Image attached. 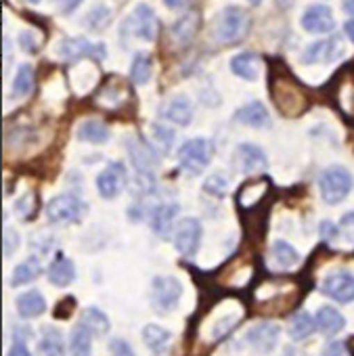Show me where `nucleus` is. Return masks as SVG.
<instances>
[{"mask_svg": "<svg viewBox=\"0 0 354 356\" xmlns=\"http://www.w3.org/2000/svg\"><path fill=\"white\" fill-rule=\"evenodd\" d=\"M268 90L275 107L285 118H298L308 109V92L281 61H271Z\"/></svg>", "mask_w": 354, "mask_h": 356, "instance_id": "f257e3e1", "label": "nucleus"}, {"mask_svg": "<svg viewBox=\"0 0 354 356\" xmlns=\"http://www.w3.org/2000/svg\"><path fill=\"white\" fill-rule=\"evenodd\" d=\"M352 185H354V181H352L350 170L339 163L327 165L319 176V193H321L323 202L329 206L344 202L348 197V193L352 191Z\"/></svg>", "mask_w": 354, "mask_h": 356, "instance_id": "f03ea898", "label": "nucleus"}, {"mask_svg": "<svg viewBox=\"0 0 354 356\" xmlns=\"http://www.w3.org/2000/svg\"><path fill=\"white\" fill-rule=\"evenodd\" d=\"M183 298V283L172 275H157L151 281L149 304L157 314L172 312Z\"/></svg>", "mask_w": 354, "mask_h": 356, "instance_id": "7ed1b4c3", "label": "nucleus"}, {"mask_svg": "<svg viewBox=\"0 0 354 356\" xmlns=\"http://www.w3.org/2000/svg\"><path fill=\"white\" fill-rule=\"evenodd\" d=\"M246 34V15L239 7H227L212 22V38L220 44H233Z\"/></svg>", "mask_w": 354, "mask_h": 356, "instance_id": "20e7f679", "label": "nucleus"}, {"mask_svg": "<svg viewBox=\"0 0 354 356\" xmlns=\"http://www.w3.org/2000/svg\"><path fill=\"white\" fill-rule=\"evenodd\" d=\"M128 157L134 165V170L138 172V176H149L153 178V170L159 165V155L155 153V149L145 140V136L140 134H126L124 138Z\"/></svg>", "mask_w": 354, "mask_h": 356, "instance_id": "39448f33", "label": "nucleus"}, {"mask_svg": "<svg viewBox=\"0 0 354 356\" xmlns=\"http://www.w3.org/2000/svg\"><path fill=\"white\" fill-rule=\"evenodd\" d=\"M86 212V204L72 193L57 195L47 204L45 216L51 225H72L78 222Z\"/></svg>", "mask_w": 354, "mask_h": 356, "instance_id": "423d86ee", "label": "nucleus"}, {"mask_svg": "<svg viewBox=\"0 0 354 356\" xmlns=\"http://www.w3.org/2000/svg\"><path fill=\"white\" fill-rule=\"evenodd\" d=\"M212 161V145L206 138H191L179 149V165L189 174H202Z\"/></svg>", "mask_w": 354, "mask_h": 356, "instance_id": "0eeeda50", "label": "nucleus"}, {"mask_svg": "<svg viewBox=\"0 0 354 356\" xmlns=\"http://www.w3.org/2000/svg\"><path fill=\"white\" fill-rule=\"evenodd\" d=\"M202 235H204V229H202V222L198 218H183L176 227V233H174V248L181 256L185 258H193L200 250V243H202Z\"/></svg>", "mask_w": 354, "mask_h": 356, "instance_id": "6e6552de", "label": "nucleus"}, {"mask_svg": "<svg viewBox=\"0 0 354 356\" xmlns=\"http://www.w3.org/2000/svg\"><path fill=\"white\" fill-rule=\"evenodd\" d=\"M321 291L339 304L354 302V273L346 270V268L329 273L325 277V281L321 283Z\"/></svg>", "mask_w": 354, "mask_h": 356, "instance_id": "1a4fd4ad", "label": "nucleus"}, {"mask_svg": "<svg viewBox=\"0 0 354 356\" xmlns=\"http://www.w3.org/2000/svg\"><path fill=\"white\" fill-rule=\"evenodd\" d=\"M59 57L63 61H80V59H86V57H92V59L103 61L107 57V49L101 42L92 44V42H88L82 36H74V38H63L61 40V44H59Z\"/></svg>", "mask_w": 354, "mask_h": 356, "instance_id": "9d476101", "label": "nucleus"}, {"mask_svg": "<svg viewBox=\"0 0 354 356\" xmlns=\"http://www.w3.org/2000/svg\"><path fill=\"white\" fill-rule=\"evenodd\" d=\"M233 165L250 176V174H260L266 170L268 165V159H266V153L258 147V145H252V143H239L233 151Z\"/></svg>", "mask_w": 354, "mask_h": 356, "instance_id": "9b49d317", "label": "nucleus"}, {"mask_svg": "<svg viewBox=\"0 0 354 356\" xmlns=\"http://www.w3.org/2000/svg\"><path fill=\"white\" fill-rule=\"evenodd\" d=\"M124 30H128L130 36H134L138 40L151 42L155 38V34H157V17H155L153 9L147 7V5H138L132 11V15L126 19Z\"/></svg>", "mask_w": 354, "mask_h": 356, "instance_id": "f8f14e48", "label": "nucleus"}, {"mask_svg": "<svg viewBox=\"0 0 354 356\" xmlns=\"http://www.w3.org/2000/svg\"><path fill=\"white\" fill-rule=\"evenodd\" d=\"M279 335H281V327L277 323H258L254 327H250L243 335L246 343L256 350L258 354H271L279 341Z\"/></svg>", "mask_w": 354, "mask_h": 356, "instance_id": "ddd939ff", "label": "nucleus"}, {"mask_svg": "<svg viewBox=\"0 0 354 356\" xmlns=\"http://www.w3.org/2000/svg\"><path fill=\"white\" fill-rule=\"evenodd\" d=\"M126 187V170L122 163L113 161L109 163L99 176H97V191L103 200L118 197Z\"/></svg>", "mask_w": 354, "mask_h": 356, "instance_id": "4468645a", "label": "nucleus"}, {"mask_svg": "<svg viewBox=\"0 0 354 356\" xmlns=\"http://www.w3.org/2000/svg\"><path fill=\"white\" fill-rule=\"evenodd\" d=\"M302 28L310 34H329L335 28V17L327 5H312L302 15Z\"/></svg>", "mask_w": 354, "mask_h": 356, "instance_id": "2eb2a0df", "label": "nucleus"}, {"mask_svg": "<svg viewBox=\"0 0 354 356\" xmlns=\"http://www.w3.org/2000/svg\"><path fill=\"white\" fill-rule=\"evenodd\" d=\"M344 55V47L339 38H329V40H319L312 42L304 53H302V63L312 65V63H331L337 57Z\"/></svg>", "mask_w": 354, "mask_h": 356, "instance_id": "dca6fc26", "label": "nucleus"}, {"mask_svg": "<svg viewBox=\"0 0 354 356\" xmlns=\"http://www.w3.org/2000/svg\"><path fill=\"white\" fill-rule=\"evenodd\" d=\"M193 103L187 95H174L161 109V115L172 122V124H179V126H187L193 120Z\"/></svg>", "mask_w": 354, "mask_h": 356, "instance_id": "f3484780", "label": "nucleus"}, {"mask_svg": "<svg viewBox=\"0 0 354 356\" xmlns=\"http://www.w3.org/2000/svg\"><path fill=\"white\" fill-rule=\"evenodd\" d=\"M176 214H179V204H174V202H163V204L153 206L149 212V225L153 233L159 237H168Z\"/></svg>", "mask_w": 354, "mask_h": 356, "instance_id": "a211bd4d", "label": "nucleus"}, {"mask_svg": "<svg viewBox=\"0 0 354 356\" xmlns=\"http://www.w3.org/2000/svg\"><path fill=\"white\" fill-rule=\"evenodd\" d=\"M233 122L237 124H246L252 128H268L271 126V115L266 111V107L260 101H252L243 107H239L233 115Z\"/></svg>", "mask_w": 354, "mask_h": 356, "instance_id": "6ab92c4d", "label": "nucleus"}, {"mask_svg": "<svg viewBox=\"0 0 354 356\" xmlns=\"http://www.w3.org/2000/svg\"><path fill=\"white\" fill-rule=\"evenodd\" d=\"M231 72L235 76H239L241 80H250L254 82L258 76H260V57L256 53H250V51H243L239 55H235L229 63Z\"/></svg>", "mask_w": 354, "mask_h": 356, "instance_id": "aec40b11", "label": "nucleus"}, {"mask_svg": "<svg viewBox=\"0 0 354 356\" xmlns=\"http://www.w3.org/2000/svg\"><path fill=\"white\" fill-rule=\"evenodd\" d=\"M15 306H17V314L22 318H36V316L45 314L47 300L38 289H32V291H26V293L17 296Z\"/></svg>", "mask_w": 354, "mask_h": 356, "instance_id": "412c9836", "label": "nucleus"}, {"mask_svg": "<svg viewBox=\"0 0 354 356\" xmlns=\"http://www.w3.org/2000/svg\"><path fill=\"white\" fill-rule=\"evenodd\" d=\"M49 281L55 287H70L76 279V266L70 258L65 256H57V260L51 262L49 266Z\"/></svg>", "mask_w": 354, "mask_h": 356, "instance_id": "4be33fe9", "label": "nucleus"}, {"mask_svg": "<svg viewBox=\"0 0 354 356\" xmlns=\"http://www.w3.org/2000/svg\"><path fill=\"white\" fill-rule=\"evenodd\" d=\"M314 323H316V329L321 333H325V335H337L346 327V318L333 306L319 308L316 310V316H314Z\"/></svg>", "mask_w": 354, "mask_h": 356, "instance_id": "5701e85b", "label": "nucleus"}, {"mask_svg": "<svg viewBox=\"0 0 354 356\" xmlns=\"http://www.w3.org/2000/svg\"><path fill=\"white\" fill-rule=\"evenodd\" d=\"M170 339H172V333H170L168 329L159 327V325L149 323V325L143 327V341H145V346H147L153 354H157V356L163 354V352L168 350Z\"/></svg>", "mask_w": 354, "mask_h": 356, "instance_id": "b1692460", "label": "nucleus"}, {"mask_svg": "<svg viewBox=\"0 0 354 356\" xmlns=\"http://www.w3.org/2000/svg\"><path fill=\"white\" fill-rule=\"evenodd\" d=\"M250 220H243L246 233L252 241H262V237L266 235V220H268V210H264V202L250 208Z\"/></svg>", "mask_w": 354, "mask_h": 356, "instance_id": "393cba45", "label": "nucleus"}, {"mask_svg": "<svg viewBox=\"0 0 354 356\" xmlns=\"http://www.w3.org/2000/svg\"><path fill=\"white\" fill-rule=\"evenodd\" d=\"M78 325L84 327L92 335H105L109 331V327H111L107 314L103 310L95 308V306H88V308L82 310V316H80V323Z\"/></svg>", "mask_w": 354, "mask_h": 356, "instance_id": "a878e982", "label": "nucleus"}, {"mask_svg": "<svg viewBox=\"0 0 354 356\" xmlns=\"http://www.w3.org/2000/svg\"><path fill=\"white\" fill-rule=\"evenodd\" d=\"M40 356H65V339L57 327H45L42 339L38 343Z\"/></svg>", "mask_w": 354, "mask_h": 356, "instance_id": "bb28decb", "label": "nucleus"}, {"mask_svg": "<svg viewBox=\"0 0 354 356\" xmlns=\"http://www.w3.org/2000/svg\"><path fill=\"white\" fill-rule=\"evenodd\" d=\"M271 258H273L275 266L281 268V270H289V268H293V266L300 262V254L293 250L291 243H287V241H283V239H277V241L273 243V248H271Z\"/></svg>", "mask_w": 354, "mask_h": 356, "instance_id": "cd10ccee", "label": "nucleus"}, {"mask_svg": "<svg viewBox=\"0 0 354 356\" xmlns=\"http://www.w3.org/2000/svg\"><path fill=\"white\" fill-rule=\"evenodd\" d=\"M76 136H78V140L101 145V143H107L109 140V128L103 122H99V120H84L78 126Z\"/></svg>", "mask_w": 354, "mask_h": 356, "instance_id": "c85d7f7f", "label": "nucleus"}, {"mask_svg": "<svg viewBox=\"0 0 354 356\" xmlns=\"http://www.w3.org/2000/svg\"><path fill=\"white\" fill-rule=\"evenodd\" d=\"M40 273H42V264H40V260L36 256H32V258H28V260H24L22 264L15 266L13 277H11V287H22V285L38 279Z\"/></svg>", "mask_w": 354, "mask_h": 356, "instance_id": "c756f323", "label": "nucleus"}, {"mask_svg": "<svg viewBox=\"0 0 354 356\" xmlns=\"http://www.w3.org/2000/svg\"><path fill=\"white\" fill-rule=\"evenodd\" d=\"M153 76V59L149 53H136L130 65V80L136 86H145Z\"/></svg>", "mask_w": 354, "mask_h": 356, "instance_id": "7c9ffc66", "label": "nucleus"}, {"mask_svg": "<svg viewBox=\"0 0 354 356\" xmlns=\"http://www.w3.org/2000/svg\"><path fill=\"white\" fill-rule=\"evenodd\" d=\"M314 329H316V323H314V318H312L306 310H298V312L291 316L289 327H287L291 339H296V341H302V339L310 337V335L314 333Z\"/></svg>", "mask_w": 354, "mask_h": 356, "instance_id": "2f4dec72", "label": "nucleus"}, {"mask_svg": "<svg viewBox=\"0 0 354 356\" xmlns=\"http://www.w3.org/2000/svg\"><path fill=\"white\" fill-rule=\"evenodd\" d=\"M198 15L195 13H187L183 19H179V22H174V26H172V38L179 42V44H187V42H191L193 40V36H195V32H198Z\"/></svg>", "mask_w": 354, "mask_h": 356, "instance_id": "473e14b6", "label": "nucleus"}, {"mask_svg": "<svg viewBox=\"0 0 354 356\" xmlns=\"http://www.w3.org/2000/svg\"><path fill=\"white\" fill-rule=\"evenodd\" d=\"M70 356H92V333H88L80 325L72 331Z\"/></svg>", "mask_w": 354, "mask_h": 356, "instance_id": "72a5a7b5", "label": "nucleus"}, {"mask_svg": "<svg viewBox=\"0 0 354 356\" xmlns=\"http://www.w3.org/2000/svg\"><path fill=\"white\" fill-rule=\"evenodd\" d=\"M34 86V67L24 63L19 65L17 74H15V80H13V92L19 95V97H26Z\"/></svg>", "mask_w": 354, "mask_h": 356, "instance_id": "f704fd0d", "label": "nucleus"}, {"mask_svg": "<svg viewBox=\"0 0 354 356\" xmlns=\"http://www.w3.org/2000/svg\"><path fill=\"white\" fill-rule=\"evenodd\" d=\"M36 208H38V197H36V193H34V191L24 193V195H22V197H17V200H15V204H13V210H15V214H17L22 220H30V218H34V216H36Z\"/></svg>", "mask_w": 354, "mask_h": 356, "instance_id": "c9c22d12", "label": "nucleus"}, {"mask_svg": "<svg viewBox=\"0 0 354 356\" xmlns=\"http://www.w3.org/2000/svg\"><path fill=\"white\" fill-rule=\"evenodd\" d=\"M204 193L223 200V197L229 193V185H227V181H225V176H223V174H212V176H208V178H206V183H204Z\"/></svg>", "mask_w": 354, "mask_h": 356, "instance_id": "e433bc0d", "label": "nucleus"}, {"mask_svg": "<svg viewBox=\"0 0 354 356\" xmlns=\"http://www.w3.org/2000/svg\"><path fill=\"white\" fill-rule=\"evenodd\" d=\"M17 40H19L22 51L28 53V55H36L40 51V47H42V38L38 36L36 30H24Z\"/></svg>", "mask_w": 354, "mask_h": 356, "instance_id": "4c0bfd02", "label": "nucleus"}, {"mask_svg": "<svg viewBox=\"0 0 354 356\" xmlns=\"http://www.w3.org/2000/svg\"><path fill=\"white\" fill-rule=\"evenodd\" d=\"M151 130H153L155 140L161 145V149H163L166 153H170V151H172V145H174V138H176L174 130L168 128V126H161V124H153Z\"/></svg>", "mask_w": 354, "mask_h": 356, "instance_id": "58836bf2", "label": "nucleus"}, {"mask_svg": "<svg viewBox=\"0 0 354 356\" xmlns=\"http://www.w3.org/2000/svg\"><path fill=\"white\" fill-rule=\"evenodd\" d=\"M237 321H239V316L237 314H227V316H223V318H218L216 323H214V329H212V339H220V337H225L235 325H237Z\"/></svg>", "mask_w": 354, "mask_h": 356, "instance_id": "ea45409f", "label": "nucleus"}, {"mask_svg": "<svg viewBox=\"0 0 354 356\" xmlns=\"http://www.w3.org/2000/svg\"><path fill=\"white\" fill-rule=\"evenodd\" d=\"M107 17H109V11H107V7H97V9H92L90 11V15L86 17V26L90 28V30H99V28H103V24L107 22Z\"/></svg>", "mask_w": 354, "mask_h": 356, "instance_id": "a19ab883", "label": "nucleus"}, {"mask_svg": "<svg viewBox=\"0 0 354 356\" xmlns=\"http://www.w3.org/2000/svg\"><path fill=\"white\" fill-rule=\"evenodd\" d=\"M19 248V233L11 227H5V258H11Z\"/></svg>", "mask_w": 354, "mask_h": 356, "instance_id": "79ce46f5", "label": "nucleus"}, {"mask_svg": "<svg viewBox=\"0 0 354 356\" xmlns=\"http://www.w3.org/2000/svg\"><path fill=\"white\" fill-rule=\"evenodd\" d=\"M109 350H111V356H136L132 346L122 337H113L109 341Z\"/></svg>", "mask_w": 354, "mask_h": 356, "instance_id": "37998d69", "label": "nucleus"}, {"mask_svg": "<svg viewBox=\"0 0 354 356\" xmlns=\"http://www.w3.org/2000/svg\"><path fill=\"white\" fill-rule=\"evenodd\" d=\"M74 310H76V300H74L72 296H67V298H63V300L57 304V308H55V318H70Z\"/></svg>", "mask_w": 354, "mask_h": 356, "instance_id": "c03bdc74", "label": "nucleus"}, {"mask_svg": "<svg viewBox=\"0 0 354 356\" xmlns=\"http://www.w3.org/2000/svg\"><path fill=\"white\" fill-rule=\"evenodd\" d=\"M323 356H350V354H348V350H346V346H344L341 341L331 339V341H327V343H325V348H323Z\"/></svg>", "mask_w": 354, "mask_h": 356, "instance_id": "a18cd8bd", "label": "nucleus"}, {"mask_svg": "<svg viewBox=\"0 0 354 356\" xmlns=\"http://www.w3.org/2000/svg\"><path fill=\"white\" fill-rule=\"evenodd\" d=\"M319 233H321V237H323V239H327V241H333V239L339 235V229H337L333 222H329V220H323V222H321V227H319Z\"/></svg>", "mask_w": 354, "mask_h": 356, "instance_id": "49530a36", "label": "nucleus"}, {"mask_svg": "<svg viewBox=\"0 0 354 356\" xmlns=\"http://www.w3.org/2000/svg\"><path fill=\"white\" fill-rule=\"evenodd\" d=\"M7 356H32V352L28 350L26 341H15V343L11 346V350H9Z\"/></svg>", "mask_w": 354, "mask_h": 356, "instance_id": "de8ad7c7", "label": "nucleus"}, {"mask_svg": "<svg viewBox=\"0 0 354 356\" xmlns=\"http://www.w3.org/2000/svg\"><path fill=\"white\" fill-rule=\"evenodd\" d=\"M281 356H310L308 352H304V350H300V348H293V346H287L285 350H283V354Z\"/></svg>", "mask_w": 354, "mask_h": 356, "instance_id": "09e8293b", "label": "nucleus"}, {"mask_svg": "<svg viewBox=\"0 0 354 356\" xmlns=\"http://www.w3.org/2000/svg\"><path fill=\"white\" fill-rule=\"evenodd\" d=\"M339 225H341V227H346V229H354V212L344 214V216H341V220H339Z\"/></svg>", "mask_w": 354, "mask_h": 356, "instance_id": "8fccbe9b", "label": "nucleus"}, {"mask_svg": "<svg viewBox=\"0 0 354 356\" xmlns=\"http://www.w3.org/2000/svg\"><path fill=\"white\" fill-rule=\"evenodd\" d=\"M344 30H346V36L354 42V19H350V22H346V26H344Z\"/></svg>", "mask_w": 354, "mask_h": 356, "instance_id": "3c124183", "label": "nucleus"}, {"mask_svg": "<svg viewBox=\"0 0 354 356\" xmlns=\"http://www.w3.org/2000/svg\"><path fill=\"white\" fill-rule=\"evenodd\" d=\"M344 11L350 13V15H354V0H352V3H344Z\"/></svg>", "mask_w": 354, "mask_h": 356, "instance_id": "603ef678", "label": "nucleus"}, {"mask_svg": "<svg viewBox=\"0 0 354 356\" xmlns=\"http://www.w3.org/2000/svg\"><path fill=\"white\" fill-rule=\"evenodd\" d=\"M74 7H80V3H72V5H63V13H72Z\"/></svg>", "mask_w": 354, "mask_h": 356, "instance_id": "864d4df0", "label": "nucleus"}]
</instances>
